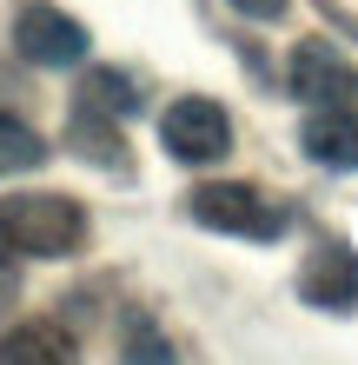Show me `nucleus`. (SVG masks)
I'll use <instances>...</instances> for the list:
<instances>
[{
	"label": "nucleus",
	"mask_w": 358,
	"mask_h": 365,
	"mask_svg": "<svg viewBox=\"0 0 358 365\" xmlns=\"http://www.w3.org/2000/svg\"><path fill=\"white\" fill-rule=\"evenodd\" d=\"M0 359H73V339L53 326H14L0 339Z\"/></svg>",
	"instance_id": "1a4fd4ad"
},
{
	"label": "nucleus",
	"mask_w": 358,
	"mask_h": 365,
	"mask_svg": "<svg viewBox=\"0 0 358 365\" xmlns=\"http://www.w3.org/2000/svg\"><path fill=\"white\" fill-rule=\"evenodd\" d=\"M299 299H305V306H319V312H352L358 306V252L345 240H325L299 266Z\"/></svg>",
	"instance_id": "0eeeda50"
},
{
	"label": "nucleus",
	"mask_w": 358,
	"mask_h": 365,
	"mask_svg": "<svg viewBox=\"0 0 358 365\" xmlns=\"http://www.w3.org/2000/svg\"><path fill=\"white\" fill-rule=\"evenodd\" d=\"M73 146H87V153H107V160H126V146L107 133V126H93V106H80V113H73Z\"/></svg>",
	"instance_id": "9b49d317"
},
{
	"label": "nucleus",
	"mask_w": 358,
	"mask_h": 365,
	"mask_svg": "<svg viewBox=\"0 0 358 365\" xmlns=\"http://www.w3.org/2000/svg\"><path fill=\"white\" fill-rule=\"evenodd\" d=\"M87 246V212L67 192H7L0 200V252L14 259H67Z\"/></svg>",
	"instance_id": "f257e3e1"
},
{
	"label": "nucleus",
	"mask_w": 358,
	"mask_h": 365,
	"mask_svg": "<svg viewBox=\"0 0 358 365\" xmlns=\"http://www.w3.org/2000/svg\"><path fill=\"white\" fill-rule=\"evenodd\" d=\"M159 146H166L179 166H213V160L233 153V120H226L219 100L179 93V100L159 113Z\"/></svg>",
	"instance_id": "7ed1b4c3"
},
{
	"label": "nucleus",
	"mask_w": 358,
	"mask_h": 365,
	"mask_svg": "<svg viewBox=\"0 0 358 365\" xmlns=\"http://www.w3.org/2000/svg\"><path fill=\"white\" fill-rule=\"evenodd\" d=\"M14 53L27 60V67L60 73V67H80V60L93 53V40H87V27H80L73 14H60V7H27V14L14 20Z\"/></svg>",
	"instance_id": "20e7f679"
},
{
	"label": "nucleus",
	"mask_w": 358,
	"mask_h": 365,
	"mask_svg": "<svg viewBox=\"0 0 358 365\" xmlns=\"http://www.w3.org/2000/svg\"><path fill=\"white\" fill-rule=\"evenodd\" d=\"M40 160H47V140H40L27 120L0 113V180H7V173H27V166H40Z\"/></svg>",
	"instance_id": "6e6552de"
},
{
	"label": "nucleus",
	"mask_w": 358,
	"mask_h": 365,
	"mask_svg": "<svg viewBox=\"0 0 358 365\" xmlns=\"http://www.w3.org/2000/svg\"><path fill=\"white\" fill-rule=\"evenodd\" d=\"M285 87L299 93L305 106H332V100H358V67L345 47L332 40H299L285 60Z\"/></svg>",
	"instance_id": "39448f33"
},
{
	"label": "nucleus",
	"mask_w": 358,
	"mask_h": 365,
	"mask_svg": "<svg viewBox=\"0 0 358 365\" xmlns=\"http://www.w3.org/2000/svg\"><path fill=\"white\" fill-rule=\"evenodd\" d=\"M80 106H93V113H139V87L126 73H93L80 87Z\"/></svg>",
	"instance_id": "9d476101"
},
{
	"label": "nucleus",
	"mask_w": 358,
	"mask_h": 365,
	"mask_svg": "<svg viewBox=\"0 0 358 365\" xmlns=\"http://www.w3.org/2000/svg\"><path fill=\"white\" fill-rule=\"evenodd\" d=\"M186 212L206 226V232H233V240H259L272 246L285 232V212L265 200L259 186H246V180H213V186H199L193 200H186Z\"/></svg>",
	"instance_id": "f03ea898"
},
{
	"label": "nucleus",
	"mask_w": 358,
	"mask_h": 365,
	"mask_svg": "<svg viewBox=\"0 0 358 365\" xmlns=\"http://www.w3.org/2000/svg\"><path fill=\"white\" fill-rule=\"evenodd\" d=\"M233 7H239L246 20H279V14L292 7V0H233Z\"/></svg>",
	"instance_id": "ddd939ff"
},
{
	"label": "nucleus",
	"mask_w": 358,
	"mask_h": 365,
	"mask_svg": "<svg viewBox=\"0 0 358 365\" xmlns=\"http://www.w3.org/2000/svg\"><path fill=\"white\" fill-rule=\"evenodd\" d=\"M299 146H305L312 166H325V173H358V106L352 100L312 106L305 126H299Z\"/></svg>",
	"instance_id": "423d86ee"
},
{
	"label": "nucleus",
	"mask_w": 358,
	"mask_h": 365,
	"mask_svg": "<svg viewBox=\"0 0 358 365\" xmlns=\"http://www.w3.org/2000/svg\"><path fill=\"white\" fill-rule=\"evenodd\" d=\"M126 352H133V359H166L173 346H166L159 332H146V326H133V332H126Z\"/></svg>",
	"instance_id": "f8f14e48"
}]
</instances>
